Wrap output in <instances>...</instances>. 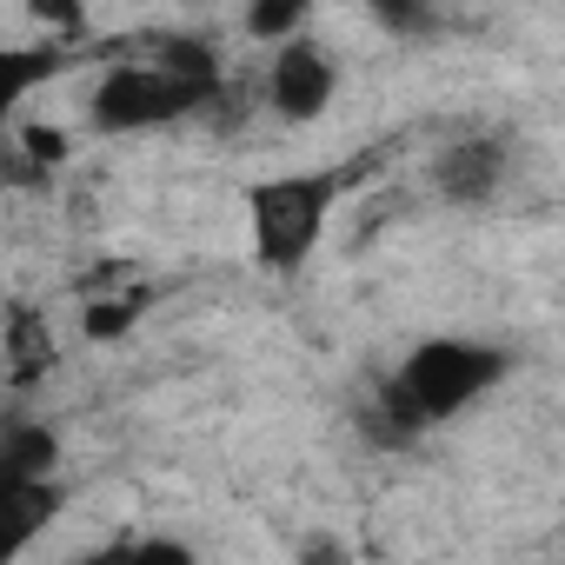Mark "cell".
Returning a JSON list of instances; mask_svg holds the SVG:
<instances>
[{
  "label": "cell",
  "instance_id": "obj_1",
  "mask_svg": "<svg viewBox=\"0 0 565 565\" xmlns=\"http://www.w3.org/2000/svg\"><path fill=\"white\" fill-rule=\"evenodd\" d=\"M505 373H512L505 347L472 340V333H433L380 380V393L366 406V433H373V446H413L419 433L472 413Z\"/></svg>",
  "mask_w": 565,
  "mask_h": 565
},
{
  "label": "cell",
  "instance_id": "obj_2",
  "mask_svg": "<svg viewBox=\"0 0 565 565\" xmlns=\"http://www.w3.org/2000/svg\"><path fill=\"white\" fill-rule=\"evenodd\" d=\"M347 186H353L347 167H294V173L253 180V186L239 193L253 266H259V273H279V279L300 273V266L320 253V239H327V226H333Z\"/></svg>",
  "mask_w": 565,
  "mask_h": 565
},
{
  "label": "cell",
  "instance_id": "obj_3",
  "mask_svg": "<svg viewBox=\"0 0 565 565\" xmlns=\"http://www.w3.org/2000/svg\"><path fill=\"white\" fill-rule=\"evenodd\" d=\"M206 100H213V87L186 81L160 54H114L100 67V81L87 87V127L107 134V140H120V134H160V127L200 114Z\"/></svg>",
  "mask_w": 565,
  "mask_h": 565
},
{
  "label": "cell",
  "instance_id": "obj_4",
  "mask_svg": "<svg viewBox=\"0 0 565 565\" xmlns=\"http://www.w3.org/2000/svg\"><path fill=\"white\" fill-rule=\"evenodd\" d=\"M340 94V61L327 41L313 34H294V41H279L273 61H266V107L287 120V127H313Z\"/></svg>",
  "mask_w": 565,
  "mask_h": 565
},
{
  "label": "cell",
  "instance_id": "obj_5",
  "mask_svg": "<svg viewBox=\"0 0 565 565\" xmlns=\"http://www.w3.org/2000/svg\"><path fill=\"white\" fill-rule=\"evenodd\" d=\"M505 173H512V147H505L499 134L452 140V147L433 160V186H439V200H452V206H492L499 186H505Z\"/></svg>",
  "mask_w": 565,
  "mask_h": 565
},
{
  "label": "cell",
  "instance_id": "obj_6",
  "mask_svg": "<svg viewBox=\"0 0 565 565\" xmlns=\"http://www.w3.org/2000/svg\"><path fill=\"white\" fill-rule=\"evenodd\" d=\"M67 512L61 479H0V565H21Z\"/></svg>",
  "mask_w": 565,
  "mask_h": 565
},
{
  "label": "cell",
  "instance_id": "obj_7",
  "mask_svg": "<svg viewBox=\"0 0 565 565\" xmlns=\"http://www.w3.org/2000/svg\"><path fill=\"white\" fill-rule=\"evenodd\" d=\"M61 433L47 419H0V479H54Z\"/></svg>",
  "mask_w": 565,
  "mask_h": 565
},
{
  "label": "cell",
  "instance_id": "obj_8",
  "mask_svg": "<svg viewBox=\"0 0 565 565\" xmlns=\"http://www.w3.org/2000/svg\"><path fill=\"white\" fill-rule=\"evenodd\" d=\"M61 67H67L61 47H8V41H0V127H8L21 114V100L34 87H47Z\"/></svg>",
  "mask_w": 565,
  "mask_h": 565
},
{
  "label": "cell",
  "instance_id": "obj_9",
  "mask_svg": "<svg viewBox=\"0 0 565 565\" xmlns=\"http://www.w3.org/2000/svg\"><path fill=\"white\" fill-rule=\"evenodd\" d=\"M54 333H47V320L34 313V307H14L8 313V366H14V386H34V380H47L54 373Z\"/></svg>",
  "mask_w": 565,
  "mask_h": 565
},
{
  "label": "cell",
  "instance_id": "obj_10",
  "mask_svg": "<svg viewBox=\"0 0 565 565\" xmlns=\"http://www.w3.org/2000/svg\"><path fill=\"white\" fill-rule=\"evenodd\" d=\"M74 565H200L193 558V545L186 539H167V532H134V539H114V545H94L87 558H74Z\"/></svg>",
  "mask_w": 565,
  "mask_h": 565
},
{
  "label": "cell",
  "instance_id": "obj_11",
  "mask_svg": "<svg viewBox=\"0 0 565 565\" xmlns=\"http://www.w3.org/2000/svg\"><path fill=\"white\" fill-rule=\"evenodd\" d=\"M307 21H313V8H307V0H273V8H253V14H246V41H266V47H279V41L307 34Z\"/></svg>",
  "mask_w": 565,
  "mask_h": 565
},
{
  "label": "cell",
  "instance_id": "obj_12",
  "mask_svg": "<svg viewBox=\"0 0 565 565\" xmlns=\"http://www.w3.org/2000/svg\"><path fill=\"white\" fill-rule=\"evenodd\" d=\"M134 313H140V294H127V300H87V340H120L127 327H134Z\"/></svg>",
  "mask_w": 565,
  "mask_h": 565
},
{
  "label": "cell",
  "instance_id": "obj_13",
  "mask_svg": "<svg viewBox=\"0 0 565 565\" xmlns=\"http://www.w3.org/2000/svg\"><path fill=\"white\" fill-rule=\"evenodd\" d=\"M294 565H360V552H353L340 532H307V545H300Z\"/></svg>",
  "mask_w": 565,
  "mask_h": 565
}]
</instances>
